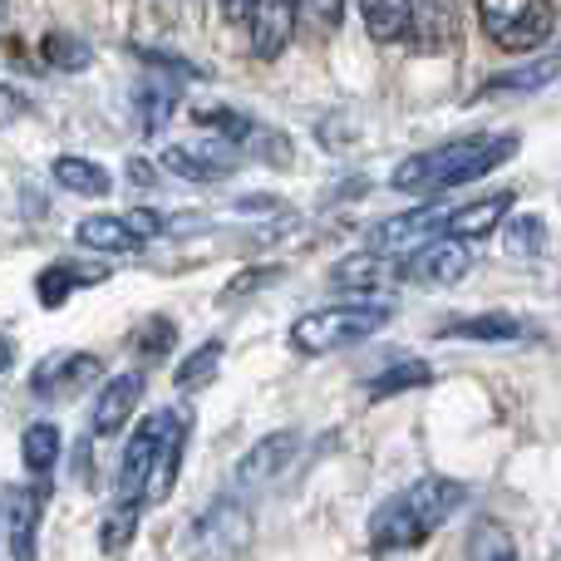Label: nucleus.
I'll list each match as a JSON object with an SVG mask.
<instances>
[{"label": "nucleus", "mask_w": 561, "mask_h": 561, "mask_svg": "<svg viewBox=\"0 0 561 561\" xmlns=\"http://www.w3.org/2000/svg\"><path fill=\"white\" fill-rule=\"evenodd\" d=\"M49 178H55L65 193H75V197H108V193H114L108 168L89 163V158H75V153L55 158V163H49Z\"/></svg>", "instance_id": "aec40b11"}, {"label": "nucleus", "mask_w": 561, "mask_h": 561, "mask_svg": "<svg viewBox=\"0 0 561 561\" xmlns=\"http://www.w3.org/2000/svg\"><path fill=\"white\" fill-rule=\"evenodd\" d=\"M444 237V213L438 207H419L404 217H385L379 227H369V252H419L424 242Z\"/></svg>", "instance_id": "9d476101"}, {"label": "nucleus", "mask_w": 561, "mask_h": 561, "mask_svg": "<svg viewBox=\"0 0 561 561\" xmlns=\"http://www.w3.org/2000/svg\"><path fill=\"white\" fill-rule=\"evenodd\" d=\"M0 15H5V0H0Z\"/></svg>", "instance_id": "79ce46f5"}, {"label": "nucleus", "mask_w": 561, "mask_h": 561, "mask_svg": "<svg viewBox=\"0 0 561 561\" xmlns=\"http://www.w3.org/2000/svg\"><path fill=\"white\" fill-rule=\"evenodd\" d=\"M10 365H15V345H10V340L5 335H0V375H5V369Z\"/></svg>", "instance_id": "a19ab883"}, {"label": "nucleus", "mask_w": 561, "mask_h": 561, "mask_svg": "<svg viewBox=\"0 0 561 561\" xmlns=\"http://www.w3.org/2000/svg\"><path fill=\"white\" fill-rule=\"evenodd\" d=\"M144 65H153V69H163V75H178V79H203V69H193L183 55H163V49H134Z\"/></svg>", "instance_id": "f704fd0d"}, {"label": "nucleus", "mask_w": 561, "mask_h": 561, "mask_svg": "<svg viewBox=\"0 0 561 561\" xmlns=\"http://www.w3.org/2000/svg\"><path fill=\"white\" fill-rule=\"evenodd\" d=\"M463 561H517V542L503 523H473L468 533V547H463Z\"/></svg>", "instance_id": "cd10ccee"}, {"label": "nucleus", "mask_w": 561, "mask_h": 561, "mask_svg": "<svg viewBox=\"0 0 561 561\" xmlns=\"http://www.w3.org/2000/svg\"><path fill=\"white\" fill-rule=\"evenodd\" d=\"M144 389H148L144 375H114V379H108V385L99 389V399H94L89 434H99V438L118 434V428H124L128 419L138 414V399H144Z\"/></svg>", "instance_id": "f8f14e48"}, {"label": "nucleus", "mask_w": 561, "mask_h": 561, "mask_svg": "<svg viewBox=\"0 0 561 561\" xmlns=\"http://www.w3.org/2000/svg\"><path fill=\"white\" fill-rule=\"evenodd\" d=\"M409 39L424 55L458 45V0H409Z\"/></svg>", "instance_id": "4468645a"}, {"label": "nucleus", "mask_w": 561, "mask_h": 561, "mask_svg": "<svg viewBox=\"0 0 561 561\" xmlns=\"http://www.w3.org/2000/svg\"><path fill=\"white\" fill-rule=\"evenodd\" d=\"M507 213H513V193H493V197H478V203L448 207L444 237H454V242H473V237H488L493 227H503Z\"/></svg>", "instance_id": "2eb2a0df"}, {"label": "nucleus", "mask_w": 561, "mask_h": 561, "mask_svg": "<svg viewBox=\"0 0 561 561\" xmlns=\"http://www.w3.org/2000/svg\"><path fill=\"white\" fill-rule=\"evenodd\" d=\"M75 242L84 247V252H104V256H118V252H134L138 237L128 232V222L118 213H89L79 217L75 227Z\"/></svg>", "instance_id": "6ab92c4d"}, {"label": "nucleus", "mask_w": 561, "mask_h": 561, "mask_svg": "<svg viewBox=\"0 0 561 561\" xmlns=\"http://www.w3.org/2000/svg\"><path fill=\"white\" fill-rule=\"evenodd\" d=\"M463 503H468V488L458 483V478H419L414 488L394 493L369 517V547H375V552H414V547H424Z\"/></svg>", "instance_id": "f03ea898"}, {"label": "nucleus", "mask_w": 561, "mask_h": 561, "mask_svg": "<svg viewBox=\"0 0 561 561\" xmlns=\"http://www.w3.org/2000/svg\"><path fill=\"white\" fill-rule=\"evenodd\" d=\"M247 533H252V517H247L242 503H217L203 513V523H197V537H203L207 552H237V547L247 542Z\"/></svg>", "instance_id": "a211bd4d"}, {"label": "nucleus", "mask_w": 561, "mask_h": 561, "mask_svg": "<svg viewBox=\"0 0 561 561\" xmlns=\"http://www.w3.org/2000/svg\"><path fill=\"white\" fill-rule=\"evenodd\" d=\"M359 15H365L369 39H379V45L409 39V0H359Z\"/></svg>", "instance_id": "4be33fe9"}, {"label": "nucleus", "mask_w": 561, "mask_h": 561, "mask_svg": "<svg viewBox=\"0 0 561 561\" xmlns=\"http://www.w3.org/2000/svg\"><path fill=\"white\" fill-rule=\"evenodd\" d=\"M385 276H389L385 252H350V256H340L335 272H330V280H335L340 290H375Z\"/></svg>", "instance_id": "393cba45"}, {"label": "nucleus", "mask_w": 561, "mask_h": 561, "mask_svg": "<svg viewBox=\"0 0 561 561\" xmlns=\"http://www.w3.org/2000/svg\"><path fill=\"white\" fill-rule=\"evenodd\" d=\"M454 340H478V345H507V340H523V320L507 316V310H488V316H468L448 330Z\"/></svg>", "instance_id": "5701e85b"}, {"label": "nucleus", "mask_w": 561, "mask_h": 561, "mask_svg": "<svg viewBox=\"0 0 561 561\" xmlns=\"http://www.w3.org/2000/svg\"><path fill=\"white\" fill-rule=\"evenodd\" d=\"M517 153V134H473V138H454V144L424 148V153L404 158L389 173V187L404 197H438L448 187H463L488 178L493 168H503Z\"/></svg>", "instance_id": "f257e3e1"}, {"label": "nucleus", "mask_w": 561, "mask_h": 561, "mask_svg": "<svg viewBox=\"0 0 561 561\" xmlns=\"http://www.w3.org/2000/svg\"><path fill=\"white\" fill-rule=\"evenodd\" d=\"M478 25L507 55H533L552 39L557 10L552 0H478Z\"/></svg>", "instance_id": "20e7f679"}, {"label": "nucleus", "mask_w": 561, "mask_h": 561, "mask_svg": "<svg viewBox=\"0 0 561 561\" xmlns=\"http://www.w3.org/2000/svg\"><path fill=\"white\" fill-rule=\"evenodd\" d=\"M173 340H178V325L168 316H148L144 325L134 330V350L144 359H163L168 350H173Z\"/></svg>", "instance_id": "7c9ffc66"}, {"label": "nucleus", "mask_w": 561, "mask_h": 561, "mask_svg": "<svg viewBox=\"0 0 561 561\" xmlns=\"http://www.w3.org/2000/svg\"><path fill=\"white\" fill-rule=\"evenodd\" d=\"M20 454H25V473L35 478V483H49V473H55L59 454H65V438H59L55 424H30L25 438H20Z\"/></svg>", "instance_id": "412c9836"}, {"label": "nucleus", "mask_w": 561, "mask_h": 561, "mask_svg": "<svg viewBox=\"0 0 561 561\" xmlns=\"http://www.w3.org/2000/svg\"><path fill=\"white\" fill-rule=\"evenodd\" d=\"M124 222H128V232H134L138 242H148V237H163V232H168V217L153 213V207H134V213H124Z\"/></svg>", "instance_id": "c9c22d12"}, {"label": "nucleus", "mask_w": 561, "mask_h": 561, "mask_svg": "<svg viewBox=\"0 0 561 561\" xmlns=\"http://www.w3.org/2000/svg\"><path fill=\"white\" fill-rule=\"evenodd\" d=\"M104 375V359L89 355V350H69V355H49L35 365L30 375V394L45 399V404H59V399L84 394L94 379Z\"/></svg>", "instance_id": "423d86ee"}, {"label": "nucleus", "mask_w": 561, "mask_h": 561, "mask_svg": "<svg viewBox=\"0 0 561 561\" xmlns=\"http://www.w3.org/2000/svg\"><path fill=\"white\" fill-rule=\"evenodd\" d=\"M49 503V483H30L15 488L5 503V542L15 561H35V537H39V517Z\"/></svg>", "instance_id": "9b49d317"}, {"label": "nucleus", "mask_w": 561, "mask_h": 561, "mask_svg": "<svg viewBox=\"0 0 561 561\" xmlns=\"http://www.w3.org/2000/svg\"><path fill=\"white\" fill-rule=\"evenodd\" d=\"M394 320V306H369V300H350V306H320L290 325V350L300 355H330V350L359 345V340L379 335Z\"/></svg>", "instance_id": "7ed1b4c3"}, {"label": "nucleus", "mask_w": 561, "mask_h": 561, "mask_svg": "<svg viewBox=\"0 0 561 561\" xmlns=\"http://www.w3.org/2000/svg\"><path fill=\"white\" fill-rule=\"evenodd\" d=\"M561 75V59H537V65H523V69H507V75H493L483 84V94H513V89H542L552 84V79Z\"/></svg>", "instance_id": "c85d7f7f"}, {"label": "nucleus", "mask_w": 561, "mask_h": 561, "mask_svg": "<svg viewBox=\"0 0 561 561\" xmlns=\"http://www.w3.org/2000/svg\"><path fill=\"white\" fill-rule=\"evenodd\" d=\"M222 340H207V345H197L193 355H183L178 359V375H173V385L183 389V394H197V389H207L217 379V369H222Z\"/></svg>", "instance_id": "b1692460"}, {"label": "nucleus", "mask_w": 561, "mask_h": 561, "mask_svg": "<svg viewBox=\"0 0 561 561\" xmlns=\"http://www.w3.org/2000/svg\"><path fill=\"white\" fill-rule=\"evenodd\" d=\"M242 148H232L227 138H197V144H168L163 148V168L187 183H217V178H232L242 168Z\"/></svg>", "instance_id": "0eeeda50"}, {"label": "nucleus", "mask_w": 561, "mask_h": 561, "mask_svg": "<svg viewBox=\"0 0 561 561\" xmlns=\"http://www.w3.org/2000/svg\"><path fill=\"white\" fill-rule=\"evenodd\" d=\"M178 414H183V409H178ZM178 414L173 409H158V414H148L144 424H138V434L128 438L124 463H118V483H114V507H138V497H144V478H148V468H153V454L168 438V428H173Z\"/></svg>", "instance_id": "39448f33"}, {"label": "nucleus", "mask_w": 561, "mask_h": 561, "mask_svg": "<svg viewBox=\"0 0 561 561\" xmlns=\"http://www.w3.org/2000/svg\"><path fill=\"white\" fill-rule=\"evenodd\" d=\"M276 280H280V266H262V272H256V266H252V272H242V276H237V280H232V286H227V290H222V300H237V296H247V290H262V286H276Z\"/></svg>", "instance_id": "e433bc0d"}, {"label": "nucleus", "mask_w": 561, "mask_h": 561, "mask_svg": "<svg viewBox=\"0 0 561 561\" xmlns=\"http://www.w3.org/2000/svg\"><path fill=\"white\" fill-rule=\"evenodd\" d=\"M183 448H187V414L173 419V428H168V438L158 444L153 454V468H148L144 478V503H168L178 488V473H183Z\"/></svg>", "instance_id": "dca6fc26"}, {"label": "nucleus", "mask_w": 561, "mask_h": 561, "mask_svg": "<svg viewBox=\"0 0 561 561\" xmlns=\"http://www.w3.org/2000/svg\"><path fill=\"white\" fill-rule=\"evenodd\" d=\"M428 385H434V365H428V359H399V365H389L385 375H375V385H369V399H394V394L428 389Z\"/></svg>", "instance_id": "a878e982"}, {"label": "nucleus", "mask_w": 561, "mask_h": 561, "mask_svg": "<svg viewBox=\"0 0 561 561\" xmlns=\"http://www.w3.org/2000/svg\"><path fill=\"white\" fill-rule=\"evenodd\" d=\"M296 20L310 35H330L345 20V0H296Z\"/></svg>", "instance_id": "2f4dec72"}, {"label": "nucleus", "mask_w": 561, "mask_h": 561, "mask_svg": "<svg viewBox=\"0 0 561 561\" xmlns=\"http://www.w3.org/2000/svg\"><path fill=\"white\" fill-rule=\"evenodd\" d=\"M124 173L134 178L138 187H158V183H153V163H144V158H128V163H124Z\"/></svg>", "instance_id": "58836bf2"}, {"label": "nucleus", "mask_w": 561, "mask_h": 561, "mask_svg": "<svg viewBox=\"0 0 561 561\" xmlns=\"http://www.w3.org/2000/svg\"><path fill=\"white\" fill-rule=\"evenodd\" d=\"M138 108H144V134H158L178 104H173V94H168V89H144V94H138Z\"/></svg>", "instance_id": "72a5a7b5"}, {"label": "nucleus", "mask_w": 561, "mask_h": 561, "mask_svg": "<svg viewBox=\"0 0 561 561\" xmlns=\"http://www.w3.org/2000/svg\"><path fill=\"white\" fill-rule=\"evenodd\" d=\"M503 247H507V256H517V262H533V256L547 252V222L537 213L507 217L503 222Z\"/></svg>", "instance_id": "bb28decb"}, {"label": "nucleus", "mask_w": 561, "mask_h": 561, "mask_svg": "<svg viewBox=\"0 0 561 561\" xmlns=\"http://www.w3.org/2000/svg\"><path fill=\"white\" fill-rule=\"evenodd\" d=\"M222 10H227V20H232V25H247V20H252V10H256V0H222Z\"/></svg>", "instance_id": "ea45409f"}, {"label": "nucleus", "mask_w": 561, "mask_h": 561, "mask_svg": "<svg viewBox=\"0 0 561 561\" xmlns=\"http://www.w3.org/2000/svg\"><path fill=\"white\" fill-rule=\"evenodd\" d=\"M473 272V252L468 242H454V237H434L419 252H409V262L394 266L399 280H414V286H454Z\"/></svg>", "instance_id": "6e6552de"}, {"label": "nucleus", "mask_w": 561, "mask_h": 561, "mask_svg": "<svg viewBox=\"0 0 561 561\" xmlns=\"http://www.w3.org/2000/svg\"><path fill=\"white\" fill-rule=\"evenodd\" d=\"M99 280H108V266H84V262H49L45 272L35 276V296L45 310L65 306L75 290L84 286H99Z\"/></svg>", "instance_id": "f3484780"}, {"label": "nucleus", "mask_w": 561, "mask_h": 561, "mask_svg": "<svg viewBox=\"0 0 561 561\" xmlns=\"http://www.w3.org/2000/svg\"><path fill=\"white\" fill-rule=\"evenodd\" d=\"M247 25H252V55L272 65V59L286 55L290 39H296V0H256Z\"/></svg>", "instance_id": "ddd939ff"}, {"label": "nucleus", "mask_w": 561, "mask_h": 561, "mask_svg": "<svg viewBox=\"0 0 561 561\" xmlns=\"http://www.w3.org/2000/svg\"><path fill=\"white\" fill-rule=\"evenodd\" d=\"M30 114V99L20 94L15 84H5V79H0V128H10V124H20V118Z\"/></svg>", "instance_id": "4c0bfd02"}, {"label": "nucleus", "mask_w": 561, "mask_h": 561, "mask_svg": "<svg viewBox=\"0 0 561 561\" xmlns=\"http://www.w3.org/2000/svg\"><path fill=\"white\" fill-rule=\"evenodd\" d=\"M45 65H55V69H65V75H79V69H89V45L79 35H69V30H49L45 35Z\"/></svg>", "instance_id": "c756f323"}, {"label": "nucleus", "mask_w": 561, "mask_h": 561, "mask_svg": "<svg viewBox=\"0 0 561 561\" xmlns=\"http://www.w3.org/2000/svg\"><path fill=\"white\" fill-rule=\"evenodd\" d=\"M296 454H300V434H296V428H276V434L256 438V444L242 454V463H237V483H242V488L276 483V478L296 463Z\"/></svg>", "instance_id": "1a4fd4ad"}, {"label": "nucleus", "mask_w": 561, "mask_h": 561, "mask_svg": "<svg viewBox=\"0 0 561 561\" xmlns=\"http://www.w3.org/2000/svg\"><path fill=\"white\" fill-rule=\"evenodd\" d=\"M128 537H138V507H108V517L99 523V547L104 552H124Z\"/></svg>", "instance_id": "473e14b6"}]
</instances>
